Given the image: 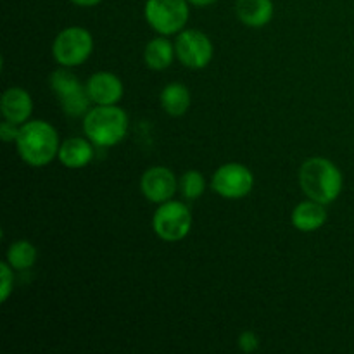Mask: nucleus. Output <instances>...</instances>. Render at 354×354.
<instances>
[{"instance_id":"obj_1","label":"nucleus","mask_w":354,"mask_h":354,"mask_svg":"<svg viewBox=\"0 0 354 354\" xmlns=\"http://www.w3.org/2000/svg\"><path fill=\"white\" fill-rule=\"evenodd\" d=\"M16 149L19 158L33 168H44L59 156L61 142L59 133L48 121L31 120L21 124L16 138Z\"/></svg>"},{"instance_id":"obj_2","label":"nucleus","mask_w":354,"mask_h":354,"mask_svg":"<svg viewBox=\"0 0 354 354\" xmlns=\"http://www.w3.org/2000/svg\"><path fill=\"white\" fill-rule=\"evenodd\" d=\"M299 185L308 199L328 206L341 196L344 178L335 162L322 156H315V158H308L301 165Z\"/></svg>"},{"instance_id":"obj_3","label":"nucleus","mask_w":354,"mask_h":354,"mask_svg":"<svg viewBox=\"0 0 354 354\" xmlns=\"http://www.w3.org/2000/svg\"><path fill=\"white\" fill-rule=\"evenodd\" d=\"M83 131L95 147H114L128 133V114L118 106H95L83 116Z\"/></svg>"},{"instance_id":"obj_4","label":"nucleus","mask_w":354,"mask_h":354,"mask_svg":"<svg viewBox=\"0 0 354 354\" xmlns=\"http://www.w3.org/2000/svg\"><path fill=\"white\" fill-rule=\"evenodd\" d=\"M189 0H147L144 7L145 21L162 37L178 35L189 21Z\"/></svg>"},{"instance_id":"obj_5","label":"nucleus","mask_w":354,"mask_h":354,"mask_svg":"<svg viewBox=\"0 0 354 354\" xmlns=\"http://www.w3.org/2000/svg\"><path fill=\"white\" fill-rule=\"evenodd\" d=\"M48 83L66 116L82 118L88 113L92 100L86 92V86H83L73 73H69L66 68L55 69L48 78Z\"/></svg>"},{"instance_id":"obj_6","label":"nucleus","mask_w":354,"mask_h":354,"mask_svg":"<svg viewBox=\"0 0 354 354\" xmlns=\"http://www.w3.org/2000/svg\"><path fill=\"white\" fill-rule=\"evenodd\" d=\"M192 213L189 206L180 201H166L159 204L152 216V230L161 241L180 242L192 230Z\"/></svg>"},{"instance_id":"obj_7","label":"nucleus","mask_w":354,"mask_h":354,"mask_svg":"<svg viewBox=\"0 0 354 354\" xmlns=\"http://www.w3.org/2000/svg\"><path fill=\"white\" fill-rule=\"evenodd\" d=\"M93 52V37L82 26L64 28L52 44V55L62 68L83 64Z\"/></svg>"},{"instance_id":"obj_8","label":"nucleus","mask_w":354,"mask_h":354,"mask_svg":"<svg viewBox=\"0 0 354 354\" xmlns=\"http://www.w3.org/2000/svg\"><path fill=\"white\" fill-rule=\"evenodd\" d=\"M254 175L241 162H227L214 171L211 189L223 199H244L252 192Z\"/></svg>"},{"instance_id":"obj_9","label":"nucleus","mask_w":354,"mask_h":354,"mask_svg":"<svg viewBox=\"0 0 354 354\" xmlns=\"http://www.w3.org/2000/svg\"><path fill=\"white\" fill-rule=\"evenodd\" d=\"M178 61L189 69H203L211 62L214 47L211 38L201 30H182L175 40Z\"/></svg>"},{"instance_id":"obj_10","label":"nucleus","mask_w":354,"mask_h":354,"mask_svg":"<svg viewBox=\"0 0 354 354\" xmlns=\"http://www.w3.org/2000/svg\"><path fill=\"white\" fill-rule=\"evenodd\" d=\"M140 190L145 199L152 204L171 201L178 190V178L166 166H152L145 169L140 178Z\"/></svg>"},{"instance_id":"obj_11","label":"nucleus","mask_w":354,"mask_h":354,"mask_svg":"<svg viewBox=\"0 0 354 354\" xmlns=\"http://www.w3.org/2000/svg\"><path fill=\"white\" fill-rule=\"evenodd\" d=\"M90 100L95 106H116L124 95V85L114 73H93L85 83Z\"/></svg>"},{"instance_id":"obj_12","label":"nucleus","mask_w":354,"mask_h":354,"mask_svg":"<svg viewBox=\"0 0 354 354\" xmlns=\"http://www.w3.org/2000/svg\"><path fill=\"white\" fill-rule=\"evenodd\" d=\"M0 113H2L3 120L19 124V127L30 121L31 113H33V99H31L30 92L21 86L7 88L0 99Z\"/></svg>"},{"instance_id":"obj_13","label":"nucleus","mask_w":354,"mask_h":354,"mask_svg":"<svg viewBox=\"0 0 354 354\" xmlns=\"http://www.w3.org/2000/svg\"><path fill=\"white\" fill-rule=\"evenodd\" d=\"M93 147L95 145L88 138L71 137L61 144L57 159L61 161L62 166H66L69 169L85 168V166H88L92 162L93 154H95Z\"/></svg>"},{"instance_id":"obj_14","label":"nucleus","mask_w":354,"mask_h":354,"mask_svg":"<svg viewBox=\"0 0 354 354\" xmlns=\"http://www.w3.org/2000/svg\"><path fill=\"white\" fill-rule=\"evenodd\" d=\"M290 221H292L294 228L304 232V234L320 230L327 221V206L313 199L303 201L294 207Z\"/></svg>"},{"instance_id":"obj_15","label":"nucleus","mask_w":354,"mask_h":354,"mask_svg":"<svg viewBox=\"0 0 354 354\" xmlns=\"http://www.w3.org/2000/svg\"><path fill=\"white\" fill-rule=\"evenodd\" d=\"M235 14L244 26L263 28L273 19L275 6L272 0H237Z\"/></svg>"},{"instance_id":"obj_16","label":"nucleus","mask_w":354,"mask_h":354,"mask_svg":"<svg viewBox=\"0 0 354 354\" xmlns=\"http://www.w3.org/2000/svg\"><path fill=\"white\" fill-rule=\"evenodd\" d=\"M175 45L168 40L166 37L152 38L144 48V61L149 69L154 71H165L171 66L173 59H175Z\"/></svg>"},{"instance_id":"obj_17","label":"nucleus","mask_w":354,"mask_h":354,"mask_svg":"<svg viewBox=\"0 0 354 354\" xmlns=\"http://www.w3.org/2000/svg\"><path fill=\"white\" fill-rule=\"evenodd\" d=\"M159 100H161V107L166 114L180 118L189 111L190 104H192V95L183 83H169L162 88Z\"/></svg>"},{"instance_id":"obj_18","label":"nucleus","mask_w":354,"mask_h":354,"mask_svg":"<svg viewBox=\"0 0 354 354\" xmlns=\"http://www.w3.org/2000/svg\"><path fill=\"white\" fill-rule=\"evenodd\" d=\"M38 251L30 241H16L9 245L6 252V261L17 272L33 268L37 263Z\"/></svg>"},{"instance_id":"obj_19","label":"nucleus","mask_w":354,"mask_h":354,"mask_svg":"<svg viewBox=\"0 0 354 354\" xmlns=\"http://www.w3.org/2000/svg\"><path fill=\"white\" fill-rule=\"evenodd\" d=\"M178 189L187 201H196L206 190V178L197 169H189V171H185L180 176Z\"/></svg>"},{"instance_id":"obj_20","label":"nucleus","mask_w":354,"mask_h":354,"mask_svg":"<svg viewBox=\"0 0 354 354\" xmlns=\"http://www.w3.org/2000/svg\"><path fill=\"white\" fill-rule=\"evenodd\" d=\"M14 290V268L7 261L0 263V303H7Z\"/></svg>"},{"instance_id":"obj_21","label":"nucleus","mask_w":354,"mask_h":354,"mask_svg":"<svg viewBox=\"0 0 354 354\" xmlns=\"http://www.w3.org/2000/svg\"><path fill=\"white\" fill-rule=\"evenodd\" d=\"M239 348H241L244 353L258 351V348H259L258 335H256L254 332H251V330L242 332L241 337H239Z\"/></svg>"},{"instance_id":"obj_22","label":"nucleus","mask_w":354,"mask_h":354,"mask_svg":"<svg viewBox=\"0 0 354 354\" xmlns=\"http://www.w3.org/2000/svg\"><path fill=\"white\" fill-rule=\"evenodd\" d=\"M19 124H14L10 121L3 120L0 124V138L3 142H16L17 135H19Z\"/></svg>"},{"instance_id":"obj_23","label":"nucleus","mask_w":354,"mask_h":354,"mask_svg":"<svg viewBox=\"0 0 354 354\" xmlns=\"http://www.w3.org/2000/svg\"><path fill=\"white\" fill-rule=\"evenodd\" d=\"M69 2L80 7H93V6H99L102 0H69Z\"/></svg>"},{"instance_id":"obj_24","label":"nucleus","mask_w":354,"mask_h":354,"mask_svg":"<svg viewBox=\"0 0 354 354\" xmlns=\"http://www.w3.org/2000/svg\"><path fill=\"white\" fill-rule=\"evenodd\" d=\"M190 3H194V6L197 7H206V6H211V3L218 2V0H189Z\"/></svg>"}]
</instances>
